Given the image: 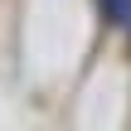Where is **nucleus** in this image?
Wrapping results in <instances>:
<instances>
[{"label":"nucleus","instance_id":"f257e3e1","mask_svg":"<svg viewBox=\"0 0 131 131\" xmlns=\"http://www.w3.org/2000/svg\"><path fill=\"white\" fill-rule=\"evenodd\" d=\"M102 10H107V19H112V24L131 29V0H102Z\"/></svg>","mask_w":131,"mask_h":131}]
</instances>
